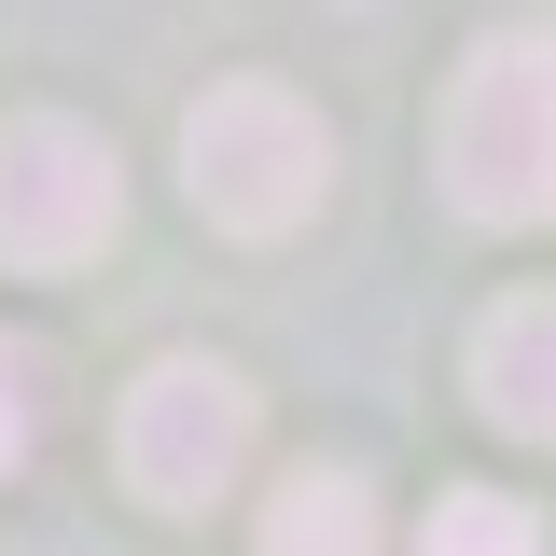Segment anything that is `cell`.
I'll list each match as a JSON object with an SVG mask.
<instances>
[{"label": "cell", "mask_w": 556, "mask_h": 556, "mask_svg": "<svg viewBox=\"0 0 556 556\" xmlns=\"http://www.w3.org/2000/svg\"><path fill=\"white\" fill-rule=\"evenodd\" d=\"M445 195L473 223H556V42H473L445 84Z\"/></svg>", "instance_id": "1"}, {"label": "cell", "mask_w": 556, "mask_h": 556, "mask_svg": "<svg viewBox=\"0 0 556 556\" xmlns=\"http://www.w3.org/2000/svg\"><path fill=\"white\" fill-rule=\"evenodd\" d=\"M334 181V139L292 84H208L181 112V195L223 223V237H292Z\"/></svg>", "instance_id": "2"}, {"label": "cell", "mask_w": 556, "mask_h": 556, "mask_svg": "<svg viewBox=\"0 0 556 556\" xmlns=\"http://www.w3.org/2000/svg\"><path fill=\"white\" fill-rule=\"evenodd\" d=\"M251 431H265L251 376H237V362H195V348H167V362L126 390L112 459H126V486L153 501V515H208L223 486L251 473Z\"/></svg>", "instance_id": "3"}, {"label": "cell", "mask_w": 556, "mask_h": 556, "mask_svg": "<svg viewBox=\"0 0 556 556\" xmlns=\"http://www.w3.org/2000/svg\"><path fill=\"white\" fill-rule=\"evenodd\" d=\"M112 223H126V167H112L98 126H70V112H14L0 126V265L14 278L98 265Z\"/></svg>", "instance_id": "4"}, {"label": "cell", "mask_w": 556, "mask_h": 556, "mask_svg": "<svg viewBox=\"0 0 556 556\" xmlns=\"http://www.w3.org/2000/svg\"><path fill=\"white\" fill-rule=\"evenodd\" d=\"M473 404L515 445H556V292H515L473 320Z\"/></svg>", "instance_id": "5"}, {"label": "cell", "mask_w": 556, "mask_h": 556, "mask_svg": "<svg viewBox=\"0 0 556 556\" xmlns=\"http://www.w3.org/2000/svg\"><path fill=\"white\" fill-rule=\"evenodd\" d=\"M265 556H376V501H362V473H306L265 501Z\"/></svg>", "instance_id": "6"}, {"label": "cell", "mask_w": 556, "mask_h": 556, "mask_svg": "<svg viewBox=\"0 0 556 556\" xmlns=\"http://www.w3.org/2000/svg\"><path fill=\"white\" fill-rule=\"evenodd\" d=\"M417 556H556L543 515L529 501H501V486H459V501H431V543Z\"/></svg>", "instance_id": "7"}, {"label": "cell", "mask_w": 556, "mask_h": 556, "mask_svg": "<svg viewBox=\"0 0 556 556\" xmlns=\"http://www.w3.org/2000/svg\"><path fill=\"white\" fill-rule=\"evenodd\" d=\"M28 376H42V362H28V348L0 334V473L28 459V417H42V404H28Z\"/></svg>", "instance_id": "8"}]
</instances>
